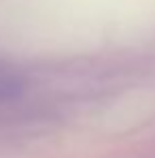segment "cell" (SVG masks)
Listing matches in <instances>:
<instances>
[{"instance_id": "cell-1", "label": "cell", "mask_w": 155, "mask_h": 158, "mask_svg": "<svg viewBox=\"0 0 155 158\" xmlns=\"http://www.w3.org/2000/svg\"><path fill=\"white\" fill-rule=\"evenodd\" d=\"M24 90V79L13 69L0 64V101H9L19 96Z\"/></svg>"}]
</instances>
